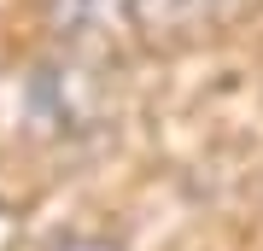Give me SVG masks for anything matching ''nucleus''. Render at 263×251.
Listing matches in <instances>:
<instances>
[{
    "mask_svg": "<svg viewBox=\"0 0 263 251\" xmlns=\"http://www.w3.org/2000/svg\"><path fill=\"white\" fill-rule=\"evenodd\" d=\"M41 251H117L111 240H94V234H65V240H47Z\"/></svg>",
    "mask_w": 263,
    "mask_h": 251,
    "instance_id": "nucleus-1",
    "label": "nucleus"
}]
</instances>
